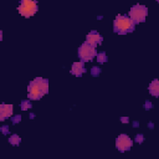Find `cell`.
Returning a JSON list of instances; mask_svg holds the SVG:
<instances>
[{
	"instance_id": "7c38bea8",
	"label": "cell",
	"mask_w": 159,
	"mask_h": 159,
	"mask_svg": "<svg viewBox=\"0 0 159 159\" xmlns=\"http://www.w3.org/2000/svg\"><path fill=\"white\" fill-rule=\"evenodd\" d=\"M108 58H107V55H106V52H99V53H97V61L99 62V63H103V62H106Z\"/></svg>"
},
{
	"instance_id": "6da1fadb",
	"label": "cell",
	"mask_w": 159,
	"mask_h": 159,
	"mask_svg": "<svg viewBox=\"0 0 159 159\" xmlns=\"http://www.w3.org/2000/svg\"><path fill=\"white\" fill-rule=\"evenodd\" d=\"M48 92V81L46 78L37 77L32 80L27 86V98L29 99H41Z\"/></svg>"
},
{
	"instance_id": "9a60e30c",
	"label": "cell",
	"mask_w": 159,
	"mask_h": 159,
	"mask_svg": "<svg viewBox=\"0 0 159 159\" xmlns=\"http://www.w3.org/2000/svg\"><path fill=\"white\" fill-rule=\"evenodd\" d=\"M144 140V137H143V134H137V137H135V142H138V143H142Z\"/></svg>"
},
{
	"instance_id": "30bf717a",
	"label": "cell",
	"mask_w": 159,
	"mask_h": 159,
	"mask_svg": "<svg viewBox=\"0 0 159 159\" xmlns=\"http://www.w3.org/2000/svg\"><path fill=\"white\" fill-rule=\"evenodd\" d=\"M149 93L154 97H159V80H153L148 87Z\"/></svg>"
},
{
	"instance_id": "2e32d148",
	"label": "cell",
	"mask_w": 159,
	"mask_h": 159,
	"mask_svg": "<svg viewBox=\"0 0 159 159\" xmlns=\"http://www.w3.org/2000/svg\"><path fill=\"white\" fill-rule=\"evenodd\" d=\"M20 120H21V117H20V116H15V117L12 118V123H14V124H16V123H19Z\"/></svg>"
},
{
	"instance_id": "7a4b0ae2",
	"label": "cell",
	"mask_w": 159,
	"mask_h": 159,
	"mask_svg": "<svg viewBox=\"0 0 159 159\" xmlns=\"http://www.w3.org/2000/svg\"><path fill=\"white\" fill-rule=\"evenodd\" d=\"M134 22L129 16L125 15H117L113 21V30L117 34L124 35L128 32H132L134 30Z\"/></svg>"
},
{
	"instance_id": "9c48e42d",
	"label": "cell",
	"mask_w": 159,
	"mask_h": 159,
	"mask_svg": "<svg viewBox=\"0 0 159 159\" xmlns=\"http://www.w3.org/2000/svg\"><path fill=\"white\" fill-rule=\"evenodd\" d=\"M86 72V68H84V65H83V61H78V62H75L71 67V73L73 76H82L83 73Z\"/></svg>"
},
{
	"instance_id": "ffe728a7",
	"label": "cell",
	"mask_w": 159,
	"mask_h": 159,
	"mask_svg": "<svg viewBox=\"0 0 159 159\" xmlns=\"http://www.w3.org/2000/svg\"><path fill=\"white\" fill-rule=\"evenodd\" d=\"M157 1H158V2H159V0H157Z\"/></svg>"
},
{
	"instance_id": "4fadbf2b",
	"label": "cell",
	"mask_w": 159,
	"mask_h": 159,
	"mask_svg": "<svg viewBox=\"0 0 159 159\" xmlns=\"http://www.w3.org/2000/svg\"><path fill=\"white\" fill-rule=\"evenodd\" d=\"M20 107H21L22 111H26V109H30L31 108V103H30V101H22L20 103Z\"/></svg>"
},
{
	"instance_id": "ac0fdd59",
	"label": "cell",
	"mask_w": 159,
	"mask_h": 159,
	"mask_svg": "<svg viewBox=\"0 0 159 159\" xmlns=\"http://www.w3.org/2000/svg\"><path fill=\"white\" fill-rule=\"evenodd\" d=\"M7 129H9V127H7V125H2V128H1V130H2V133H4V134H7Z\"/></svg>"
},
{
	"instance_id": "8fae6325",
	"label": "cell",
	"mask_w": 159,
	"mask_h": 159,
	"mask_svg": "<svg viewBox=\"0 0 159 159\" xmlns=\"http://www.w3.org/2000/svg\"><path fill=\"white\" fill-rule=\"evenodd\" d=\"M20 142H21V138H20L17 134H12V135H10V138H9V143L12 144V145H19Z\"/></svg>"
},
{
	"instance_id": "52a82bcc",
	"label": "cell",
	"mask_w": 159,
	"mask_h": 159,
	"mask_svg": "<svg viewBox=\"0 0 159 159\" xmlns=\"http://www.w3.org/2000/svg\"><path fill=\"white\" fill-rule=\"evenodd\" d=\"M102 40H103V37H102L97 31H91V32L87 34V36H86V42H88L89 45H92V46H94V47H96L98 43H101Z\"/></svg>"
},
{
	"instance_id": "277c9868",
	"label": "cell",
	"mask_w": 159,
	"mask_h": 159,
	"mask_svg": "<svg viewBox=\"0 0 159 159\" xmlns=\"http://www.w3.org/2000/svg\"><path fill=\"white\" fill-rule=\"evenodd\" d=\"M37 9H39V6H37V2L35 0H21L20 5L17 7L20 15H22L24 17L34 16L36 14Z\"/></svg>"
},
{
	"instance_id": "5b68a950",
	"label": "cell",
	"mask_w": 159,
	"mask_h": 159,
	"mask_svg": "<svg viewBox=\"0 0 159 159\" xmlns=\"http://www.w3.org/2000/svg\"><path fill=\"white\" fill-rule=\"evenodd\" d=\"M94 56H97L96 47L92 46V45H89L88 42H84V43H82V45L78 47V57H80L83 62L92 61Z\"/></svg>"
},
{
	"instance_id": "e0dca14e",
	"label": "cell",
	"mask_w": 159,
	"mask_h": 159,
	"mask_svg": "<svg viewBox=\"0 0 159 159\" xmlns=\"http://www.w3.org/2000/svg\"><path fill=\"white\" fill-rule=\"evenodd\" d=\"M144 107H145V109H149V108H152V107H153V104H152L149 101H147V102H145V104H144Z\"/></svg>"
},
{
	"instance_id": "3957f363",
	"label": "cell",
	"mask_w": 159,
	"mask_h": 159,
	"mask_svg": "<svg viewBox=\"0 0 159 159\" xmlns=\"http://www.w3.org/2000/svg\"><path fill=\"white\" fill-rule=\"evenodd\" d=\"M147 15H148V7L145 5L137 4V5L132 6L130 10H129V17L133 20L134 24L144 22Z\"/></svg>"
},
{
	"instance_id": "5bb4252c",
	"label": "cell",
	"mask_w": 159,
	"mask_h": 159,
	"mask_svg": "<svg viewBox=\"0 0 159 159\" xmlns=\"http://www.w3.org/2000/svg\"><path fill=\"white\" fill-rule=\"evenodd\" d=\"M101 73V68H98V67H92L91 68V75L92 76H98Z\"/></svg>"
},
{
	"instance_id": "d6986e66",
	"label": "cell",
	"mask_w": 159,
	"mask_h": 159,
	"mask_svg": "<svg viewBox=\"0 0 159 159\" xmlns=\"http://www.w3.org/2000/svg\"><path fill=\"white\" fill-rule=\"evenodd\" d=\"M120 120H122L123 123H128V122H129V118H128V117H122Z\"/></svg>"
},
{
	"instance_id": "ba28073f",
	"label": "cell",
	"mask_w": 159,
	"mask_h": 159,
	"mask_svg": "<svg viewBox=\"0 0 159 159\" xmlns=\"http://www.w3.org/2000/svg\"><path fill=\"white\" fill-rule=\"evenodd\" d=\"M12 116V106L11 104H0V120H5L7 117Z\"/></svg>"
},
{
	"instance_id": "8992f818",
	"label": "cell",
	"mask_w": 159,
	"mask_h": 159,
	"mask_svg": "<svg viewBox=\"0 0 159 159\" xmlns=\"http://www.w3.org/2000/svg\"><path fill=\"white\" fill-rule=\"evenodd\" d=\"M133 145V140L127 135V134H119L118 138L116 139V147L119 152H125L129 150Z\"/></svg>"
}]
</instances>
